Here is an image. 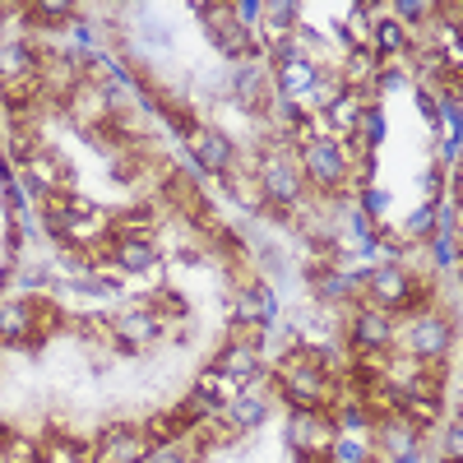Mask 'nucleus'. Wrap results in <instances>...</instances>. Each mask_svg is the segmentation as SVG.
<instances>
[{"mask_svg": "<svg viewBox=\"0 0 463 463\" xmlns=\"http://www.w3.org/2000/svg\"><path fill=\"white\" fill-rule=\"evenodd\" d=\"M209 37H213V47L227 56V61H250V56H260L264 47H260V37L250 33V28H241L237 19H232V10L227 5H213L209 10Z\"/></svg>", "mask_w": 463, "mask_h": 463, "instance_id": "12", "label": "nucleus"}, {"mask_svg": "<svg viewBox=\"0 0 463 463\" xmlns=\"http://www.w3.org/2000/svg\"><path fill=\"white\" fill-rule=\"evenodd\" d=\"M436 14V5H427V0H399L394 5V19L403 24V28H417V24H427Z\"/></svg>", "mask_w": 463, "mask_h": 463, "instance_id": "25", "label": "nucleus"}, {"mask_svg": "<svg viewBox=\"0 0 463 463\" xmlns=\"http://www.w3.org/2000/svg\"><path fill=\"white\" fill-rule=\"evenodd\" d=\"M427 246H431L436 269H454V264H458V232H436Z\"/></svg>", "mask_w": 463, "mask_h": 463, "instance_id": "24", "label": "nucleus"}, {"mask_svg": "<svg viewBox=\"0 0 463 463\" xmlns=\"http://www.w3.org/2000/svg\"><path fill=\"white\" fill-rule=\"evenodd\" d=\"M366 47H371L380 61H403V56L412 52V37H408V28H403L399 19H375Z\"/></svg>", "mask_w": 463, "mask_h": 463, "instance_id": "19", "label": "nucleus"}, {"mask_svg": "<svg viewBox=\"0 0 463 463\" xmlns=\"http://www.w3.org/2000/svg\"><path fill=\"white\" fill-rule=\"evenodd\" d=\"M311 292H316V301L325 306V311H353V306L362 301V274H347V269H338L334 260H325L311 274Z\"/></svg>", "mask_w": 463, "mask_h": 463, "instance_id": "10", "label": "nucleus"}, {"mask_svg": "<svg viewBox=\"0 0 463 463\" xmlns=\"http://www.w3.org/2000/svg\"><path fill=\"white\" fill-rule=\"evenodd\" d=\"M269 408H274V399H269V390H255V384H241V394L232 399L227 408H222V421L237 436H250V431H260L264 421H269Z\"/></svg>", "mask_w": 463, "mask_h": 463, "instance_id": "16", "label": "nucleus"}, {"mask_svg": "<svg viewBox=\"0 0 463 463\" xmlns=\"http://www.w3.org/2000/svg\"><path fill=\"white\" fill-rule=\"evenodd\" d=\"M232 325L250 329V334L269 329V325H274V292H269L264 283H246L237 292V320H232Z\"/></svg>", "mask_w": 463, "mask_h": 463, "instance_id": "17", "label": "nucleus"}, {"mask_svg": "<svg viewBox=\"0 0 463 463\" xmlns=\"http://www.w3.org/2000/svg\"><path fill=\"white\" fill-rule=\"evenodd\" d=\"M362 301L380 306L384 316H417L431 306V279L427 274H412L408 264L390 260V264H375L371 274H362Z\"/></svg>", "mask_w": 463, "mask_h": 463, "instance_id": "3", "label": "nucleus"}, {"mask_svg": "<svg viewBox=\"0 0 463 463\" xmlns=\"http://www.w3.org/2000/svg\"><path fill=\"white\" fill-rule=\"evenodd\" d=\"M37 449H43V463H93V440H74L70 431H52Z\"/></svg>", "mask_w": 463, "mask_h": 463, "instance_id": "20", "label": "nucleus"}, {"mask_svg": "<svg viewBox=\"0 0 463 463\" xmlns=\"http://www.w3.org/2000/svg\"><path fill=\"white\" fill-rule=\"evenodd\" d=\"M403 237H408V241H431V237H436V204H421L417 213H408Z\"/></svg>", "mask_w": 463, "mask_h": 463, "instance_id": "23", "label": "nucleus"}, {"mask_svg": "<svg viewBox=\"0 0 463 463\" xmlns=\"http://www.w3.org/2000/svg\"><path fill=\"white\" fill-rule=\"evenodd\" d=\"M10 440H14V431L0 427V463H5V454H10Z\"/></svg>", "mask_w": 463, "mask_h": 463, "instance_id": "26", "label": "nucleus"}, {"mask_svg": "<svg viewBox=\"0 0 463 463\" xmlns=\"http://www.w3.org/2000/svg\"><path fill=\"white\" fill-rule=\"evenodd\" d=\"M399 338L408 343V362L445 371V357L454 353L458 329H454V316L431 311V306H427V311H417V316L408 320V329H399Z\"/></svg>", "mask_w": 463, "mask_h": 463, "instance_id": "6", "label": "nucleus"}, {"mask_svg": "<svg viewBox=\"0 0 463 463\" xmlns=\"http://www.w3.org/2000/svg\"><path fill=\"white\" fill-rule=\"evenodd\" d=\"M269 380H274V394L292 412H329L343 399V380L329 366H320L306 347H292V353L269 371Z\"/></svg>", "mask_w": 463, "mask_h": 463, "instance_id": "1", "label": "nucleus"}, {"mask_svg": "<svg viewBox=\"0 0 463 463\" xmlns=\"http://www.w3.org/2000/svg\"><path fill=\"white\" fill-rule=\"evenodd\" d=\"M213 366L227 371L237 384H255L260 375H269V366H264V357H260V343H255V338H227L222 353L213 357Z\"/></svg>", "mask_w": 463, "mask_h": 463, "instance_id": "15", "label": "nucleus"}, {"mask_svg": "<svg viewBox=\"0 0 463 463\" xmlns=\"http://www.w3.org/2000/svg\"><path fill=\"white\" fill-rule=\"evenodd\" d=\"M190 144V158H195V167L204 176H232V167H237V144L227 139V130L218 126H195V135L185 139Z\"/></svg>", "mask_w": 463, "mask_h": 463, "instance_id": "9", "label": "nucleus"}, {"mask_svg": "<svg viewBox=\"0 0 463 463\" xmlns=\"http://www.w3.org/2000/svg\"><path fill=\"white\" fill-rule=\"evenodd\" d=\"M43 74V52L24 37L14 43H0V89H19V84H37Z\"/></svg>", "mask_w": 463, "mask_h": 463, "instance_id": "14", "label": "nucleus"}, {"mask_svg": "<svg viewBox=\"0 0 463 463\" xmlns=\"http://www.w3.org/2000/svg\"><path fill=\"white\" fill-rule=\"evenodd\" d=\"M343 347L353 353V362H371V357H390L399 347V320L384 316L380 306H366L357 301L353 316H347V329H343Z\"/></svg>", "mask_w": 463, "mask_h": 463, "instance_id": "5", "label": "nucleus"}, {"mask_svg": "<svg viewBox=\"0 0 463 463\" xmlns=\"http://www.w3.org/2000/svg\"><path fill=\"white\" fill-rule=\"evenodd\" d=\"M148 449H153L148 431L121 421V427H107V431L93 440V463H144Z\"/></svg>", "mask_w": 463, "mask_h": 463, "instance_id": "11", "label": "nucleus"}, {"mask_svg": "<svg viewBox=\"0 0 463 463\" xmlns=\"http://www.w3.org/2000/svg\"><path fill=\"white\" fill-rule=\"evenodd\" d=\"M163 325H167V320L144 301V306H126V311L107 316V320H102V338H107L121 357H139L148 343L163 338Z\"/></svg>", "mask_w": 463, "mask_h": 463, "instance_id": "7", "label": "nucleus"}, {"mask_svg": "<svg viewBox=\"0 0 463 463\" xmlns=\"http://www.w3.org/2000/svg\"><path fill=\"white\" fill-rule=\"evenodd\" d=\"M366 440H371V454H380V458H403V454H412L421 445V427H412L403 412L384 408V412L371 417V436Z\"/></svg>", "mask_w": 463, "mask_h": 463, "instance_id": "8", "label": "nucleus"}, {"mask_svg": "<svg viewBox=\"0 0 463 463\" xmlns=\"http://www.w3.org/2000/svg\"><path fill=\"white\" fill-rule=\"evenodd\" d=\"M371 463H375V458H371Z\"/></svg>", "mask_w": 463, "mask_h": 463, "instance_id": "28", "label": "nucleus"}, {"mask_svg": "<svg viewBox=\"0 0 463 463\" xmlns=\"http://www.w3.org/2000/svg\"><path fill=\"white\" fill-rule=\"evenodd\" d=\"M232 93H237V107L250 111V116H269V107H274V74H269V65L260 61H246L237 74H232Z\"/></svg>", "mask_w": 463, "mask_h": 463, "instance_id": "13", "label": "nucleus"}, {"mask_svg": "<svg viewBox=\"0 0 463 463\" xmlns=\"http://www.w3.org/2000/svg\"><path fill=\"white\" fill-rule=\"evenodd\" d=\"M292 158L306 176V190H316V195H343V190L353 185L357 163L366 158V153L334 139V135H311V139H301L292 148Z\"/></svg>", "mask_w": 463, "mask_h": 463, "instance_id": "2", "label": "nucleus"}, {"mask_svg": "<svg viewBox=\"0 0 463 463\" xmlns=\"http://www.w3.org/2000/svg\"><path fill=\"white\" fill-rule=\"evenodd\" d=\"M28 14V28H74L80 24V10L74 5H52V0H43V5H24Z\"/></svg>", "mask_w": 463, "mask_h": 463, "instance_id": "21", "label": "nucleus"}, {"mask_svg": "<svg viewBox=\"0 0 463 463\" xmlns=\"http://www.w3.org/2000/svg\"><path fill=\"white\" fill-rule=\"evenodd\" d=\"M390 463H421V454L412 449V454H403V458H390Z\"/></svg>", "mask_w": 463, "mask_h": 463, "instance_id": "27", "label": "nucleus"}, {"mask_svg": "<svg viewBox=\"0 0 463 463\" xmlns=\"http://www.w3.org/2000/svg\"><path fill=\"white\" fill-rule=\"evenodd\" d=\"M255 190H260V200L274 209V213H283V218L301 213V209H306V195H311V190H306L301 167H297V158H292V148H283V144H274V139L260 148Z\"/></svg>", "mask_w": 463, "mask_h": 463, "instance_id": "4", "label": "nucleus"}, {"mask_svg": "<svg viewBox=\"0 0 463 463\" xmlns=\"http://www.w3.org/2000/svg\"><path fill=\"white\" fill-rule=\"evenodd\" d=\"M371 440H362L357 431H338L329 445V463H371Z\"/></svg>", "mask_w": 463, "mask_h": 463, "instance_id": "22", "label": "nucleus"}, {"mask_svg": "<svg viewBox=\"0 0 463 463\" xmlns=\"http://www.w3.org/2000/svg\"><path fill=\"white\" fill-rule=\"evenodd\" d=\"M237 394H241V384L232 380L227 371H218L213 362H209V366L195 375V390H190V399H200L209 412H222V408H227L232 399H237Z\"/></svg>", "mask_w": 463, "mask_h": 463, "instance_id": "18", "label": "nucleus"}]
</instances>
